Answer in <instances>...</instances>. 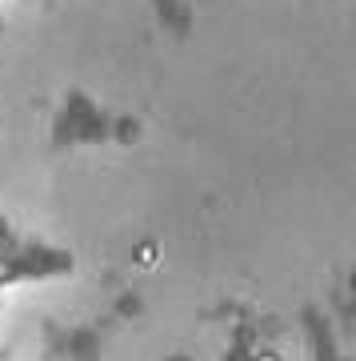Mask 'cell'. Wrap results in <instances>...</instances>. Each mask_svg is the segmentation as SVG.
Listing matches in <instances>:
<instances>
[{
  "label": "cell",
  "instance_id": "4",
  "mask_svg": "<svg viewBox=\"0 0 356 361\" xmlns=\"http://www.w3.org/2000/svg\"><path fill=\"white\" fill-rule=\"evenodd\" d=\"M177 361H189V357H177Z\"/></svg>",
  "mask_w": 356,
  "mask_h": 361
},
{
  "label": "cell",
  "instance_id": "1",
  "mask_svg": "<svg viewBox=\"0 0 356 361\" xmlns=\"http://www.w3.org/2000/svg\"><path fill=\"white\" fill-rule=\"evenodd\" d=\"M137 261H140V265H156V245H152V241H144V245H140Z\"/></svg>",
  "mask_w": 356,
  "mask_h": 361
},
{
  "label": "cell",
  "instance_id": "3",
  "mask_svg": "<svg viewBox=\"0 0 356 361\" xmlns=\"http://www.w3.org/2000/svg\"><path fill=\"white\" fill-rule=\"evenodd\" d=\"M256 361H280V357H273V353H264V357H256Z\"/></svg>",
  "mask_w": 356,
  "mask_h": 361
},
{
  "label": "cell",
  "instance_id": "2",
  "mask_svg": "<svg viewBox=\"0 0 356 361\" xmlns=\"http://www.w3.org/2000/svg\"><path fill=\"white\" fill-rule=\"evenodd\" d=\"M132 137H137V125H132V121H124V125H121V140H132Z\"/></svg>",
  "mask_w": 356,
  "mask_h": 361
}]
</instances>
